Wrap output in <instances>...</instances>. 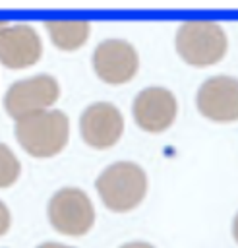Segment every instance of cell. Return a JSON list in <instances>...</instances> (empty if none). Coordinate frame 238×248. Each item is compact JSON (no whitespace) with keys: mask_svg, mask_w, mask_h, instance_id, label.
Here are the masks:
<instances>
[{"mask_svg":"<svg viewBox=\"0 0 238 248\" xmlns=\"http://www.w3.org/2000/svg\"><path fill=\"white\" fill-rule=\"evenodd\" d=\"M45 27L48 31V37L52 41L54 46L62 48V50H75L81 45H85L91 25L89 21H64V19H56V21H45Z\"/></svg>","mask_w":238,"mask_h":248,"instance_id":"obj_11","label":"cell"},{"mask_svg":"<svg viewBox=\"0 0 238 248\" xmlns=\"http://www.w3.org/2000/svg\"><path fill=\"white\" fill-rule=\"evenodd\" d=\"M79 132L87 145L95 149H106L120 140L124 132V118L114 105L95 103L81 112Z\"/></svg>","mask_w":238,"mask_h":248,"instance_id":"obj_8","label":"cell"},{"mask_svg":"<svg viewBox=\"0 0 238 248\" xmlns=\"http://www.w3.org/2000/svg\"><path fill=\"white\" fill-rule=\"evenodd\" d=\"M95 188L110 211L126 213L139 205V202L145 198L147 176L139 165L120 161L112 163L99 174Z\"/></svg>","mask_w":238,"mask_h":248,"instance_id":"obj_2","label":"cell"},{"mask_svg":"<svg viewBox=\"0 0 238 248\" xmlns=\"http://www.w3.org/2000/svg\"><path fill=\"white\" fill-rule=\"evenodd\" d=\"M58 95V81L52 76L39 74L10 85V89L4 95V108L14 120H19L27 114L50 108L56 103Z\"/></svg>","mask_w":238,"mask_h":248,"instance_id":"obj_5","label":"cell"},{"mask_svg":"<svg viewBox=\"0 0 238 248\" xmlns=\"http://www.w3.org/2000/svg\"><path fill=\"white\" fill-rule=\"evenodd\" d=\"M37 248H74V246H66V244H60V242H43Z\"/></svg>","mask_w":238,"mask_h":248,"instance_id":"obj_15","label":"cell"},{"mask_svg":"<svg viewBox=\"0 0 238 248\" xmlns=\"http://www.w3.org/2000/svg\"><path fill=\"white\" fill-rule=\"evenodd\" d=\"M139 66V58L135 48L122 39H106L97 45L93 52V70L95 74L110 83L120 85L130 81Z\"/></svg>","mask_w":238,"mask_h":248,"instance_id":"obj_6","label":"cell"},{"mask_svg":"<svg viewBox=\"0 0 238 248\" xmlns=\"http://www.w3.org/2000/svg\"><path fill=\"white\" fill-rule=\"evenodd\" d=\"M232 234H234V238L238 242V215L234 217V223H232Z\"/></svg>","mask_w":238,"mask_h":248,"instance_id":"obj_16","label":"cell"},{"mask_svg":"<svg viewBox=\"0 0 238 248\" xmlns=\"http://www.w3.org/2000/svg\"><path fill=\"white\" fill-rule=\"evenodd\" d=\"M120 248H155V246H151L147 242H128V244H124Z\"/></svg>","mask_w":238,"mask_h":248,"instance_id":"obj_14","label":"cell"},{"mask_svg":"<svg viewBox=\"0 0 238 248\" xmlns=\"http://www.w3.org/2000/svg\"><path fill=\"white\" fill-rule=\"evenodd\" d=\"M176 99L164 87H147L137 93L132 112L137 126L145 132H164L176 118Z\"/></svg>","mask_w":238,"mask_h":248,"instance_id":"obj_10","label":"cell"},{"mask_svg":"<svg viewBox=\"0 0 238 248\" xmlns=\"http://www.w3.org/2000/svg\"><path fill=\"white\" fill-rule=\"evenodd\" d=\"M10 211H8V207H6V203L4 202H0V236L4 234V232H8V229H10Z\"/></svg>","mask_w":238,"mask_h":248,"instance_id":"obj_13","label":"cell"},{"mask_svg":"<svg viewBox=\"0 0 238 248\" xmlns=\"http://www.w3.org/2000/svg\"><path fill=\"white\" fill-rule=\"evenodd\" d=\"M199 112L215 122L238 120V79L215 76L201 83L195 97Z\"/></svg>","mask_w":238,"mask_h":248,"instance_id":"obj_7","label":"cell"},{"mask_svg":"<svg viewBox=\"0 0 238 248\" xmlns=\"http://www.w3.org/2000/svg\"><path fill=\"white\" fill-rule=\"evenodd\" d=\"M19 170H21V165L14 155V151L8 145L0 143V188L12 186L17 180Z\"/></svg>","mask_w":238,"mask_h":248,"instance_id":"obj_12","label":"cell"},{"mask_svg":"<svg viewBox=\"0 0 238 248\" xmlns=\"http://www.w3.org/2000/svg\"><path fill=\"white\" fill-rule=\"evenodd\" d=\"M70 138V120L62 110H41L15 120V140L33 157L60 153Z\"/></svg>","mask_w":238,"mask_h":248,"instance_id":"obj_1","label":"cell"},{"mask_svg":"<svg viewBox=\"0 0 238 248\" xmlns=\"http://www.w3.org/2000/svg\"><path fill=\"white\" fill-rule=\"evenodd\" d=\"M43 43L39 33L27 23L6 25L0 29V62L10 70H21L39 62Z\"/></svg>","mask_w":238,"mask_h":248,"instance_id":"obj_9","label":"cell"},{"mask_svg":"<svg viewBox=\"0 0 238 248\" xmlns=\"http://www.w3.org/2000/svg\"><path fill=\"white\" fill-rule=\"evenodd\" d=\"M226 35L215 21H186L176 31V50L192 66H209L226 52Z\"/></svg>","mask_w":238,"mask_h":248,"instance_id":"obj_3","label":"cell"},{"mask_svg":"<svg viewBox=\"0 0 238 248\" xmlns=\"http://www.w3.org/2000/svg\"><path fill=\"white\" fill-rule=\"evenodd\" d=\"M46 211L52 229L68 236H81L95 223V209L89 196L72 186L58 190L50 198Z\"/></svg>","mask_w":238,"mask_h":248,"instance_id":"obj_4","label":"cell"},{"mask_svg":"<svg viewBox=\"0 0 238 248\" xmlns=\"http://www.w3.org/2000/svg\"><path fill=\"white\" fill-rule=\"evenodd\" d=\"M6 25H8V21H2V19H0V29H4Z\"/></svg>","mask_w":238,"mask_h":248,"instance_id":"obj_17","label":"cell"}]
</instances>
